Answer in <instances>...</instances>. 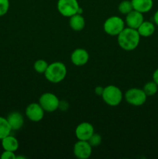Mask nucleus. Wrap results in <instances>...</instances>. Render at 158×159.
<instances>
[{"instance_id":"22","label":"nucleus","mask_w":158,"mask_h":159,"mask_svg":"<svg viewBox=\"0 0 158 159\" xmlns=\"http://www.w3.org/2000/svg\"><path fill=\"white\" fill-rule=\"evenodd\" d=\"M102 136H101L99 134L94 133L92 135H91V138L88 139V141L91 147L95 148L100 145L101 143H102Z\"/></svg>"},{"instance_id":"16","label":"nucleus","mask_w":158,"mask_h":159,"mask_svg":"<svg viewBox=\"0 0 158 159\" xmlns=\"http://www.w3.org/2000/svg\"><path fill=\"white\" fill-rule=\"evenodd\" d=\"M70 27L74 31H81L85 28V20L81 14L76 13L70 17L69 20Z\"/></svg>"},{"instance_id":"4","label":"nucleus","mask_w":158,"mask_h":159,"mask_svg":"<svg viewBox=\"0 0 158 159\" xmlns=\"http://www.w3.org/2000/svg\"><path fill=\"white\" fill-rule=\"evenodd\" d=\"M125 28V21L121 17L112 16L107 19L103 25V30L108 35L118 36Z\"/></svg>"},{"instance_id":"2","label":"nucleus","mask_w":158,"mask_h":159,"mask_svg":"<svg viewBox=\"0 0 158 159\" xmlns=\"http://www.w3.org/2000/svg\"><path fill=\"white\" fill-rule=\"evenodd\" d=\"M67 75V67L60 61L49 64L44 76L47 81L52 83H59L65 79Z\"/></svg>"},{"instance_id":"21","label":"nucleus","mask_w":158,"mask_h":159,"mask_svg":"<svg viewBox=\"0 0 158 159\" xmlns=\"http://www.w3.org/2000/svg\"><path fill=\"white\" fill-rule=\"evenodd\" d=\"M49 64L43 59H39L34 62L33 68L39 74H44Z\"/></svg>"},{"instance_id":"5","label":"nucleus","mask_w":158,"mask_h":159,"mask_svg":"<svg viewBox=\"0 0 158 159\" xmlns=\"http://www.w3.org/2000/svg\"><path fill=\"white\" fill-rule=\"evenodd\" d=\"M124 98L129 105L140 107L146 102L147 96L141 89L132 88L125 92Z\"/></svg>"},{"instance_id":"12","label":"nucleus","mask_w":158,"mask_h":159,"mask_svg":"<svg viewBox=\"0 0 158 159\" xmlns=\"http://www.w3.org/2000/svg\"><path fill=\"white\" fill-rule=\"evenodd\" d=\"M143 21L144 18L143 13L133 9L128 14H126L125 23L128 27L137 30Z\"/></svg>"},{"instance_id":"28","label":"nucleus","mask_w":158,"mask_h":159,"mask_svg":"<svg viewBox=\"0 0 158 159\" xmlns=\"http://www.w3.org/2000/svg\"><path fill=\"white\" fill-rule=\"evenodd\" d=\"M20 158L25 159V158H26V157H25V156H16V158H15V159H20Z\"/></svg>"},{"instance_id":"20","label":"nucleus","mask_w":158,"mask_h":159,"mask_svg":"<svg viewBox=\"0 0 158 159\" xmlns=\"http://www.w3.org/2000/svg\"><path fill=\"white\" fill-rule=\"evenodd\" d=\"M118 9H119V12L120 13L124 14V15L128 14L129 12L133 10V7L131 1H129V0H123V1H122L119 4Z\"/></svg>"},{"instance_id":"17","label":"nucleus","mask_w":158,"mask_h":159,"mask_svg":"<svg viewBox=\"0 0 158 159\" xmlns=\"http://www.w3.org/2000/svg\"><path fill=\"white\" fill-rule=\"evenodd\" d=\"M138 33L143 37H151L155 32V25L150 21H143L138 27Z\"/></svg>"},{"instance_id":"10","label":"nucleus","mask_w":158,"mask_h":159,"mask_svg":"<svg viewBox=\"0 0 158 159\" xmlns=\"http://www.w3.org/2000/svg\"><path fill=\"white\" fill-rule=\"evenodd\" d=\"M94 133V127L88 122L81 123L75 129L76 138L80 141H88Z\"/></svg>"},{"instance_id":"24","label":"nucleus","mask_w":158,"mask_h":159,"mask_svg":"<svg viewBox=\"0 0 158 159\" xmlns=\"http://www.w3.org/2000/svg\"><path fill=\"white\" fill-rule=\"evenodd\" d=\"M0 158L2 159H15L16 156L15 155V152H10V151H5L2 153Z\"/></svg>"},{"instance_id":"11","label":"nucleus","mask_w":158,"mask_h":159,"mask_svg":"<svg viewBox=\"0 0 158 159\" xmlns=\"http://www.w3.org/2000/svg\"><path fill=\"white\" fill-rule=\"evenodd\" d=\"M89 60V54L83 48H77L71 54V61L75 66H83Z\"/></svg>"},{"instance_id":"7","label":"nucleus","mask_w":158,"mask_h":159,"mask_svg":"<svg viewBox=\"0 0 158 159\" xmlns=\"http://www.w3.org/2000/svg\"><path fill=\"white\" fill-rule=\"evenodd\" d=\"M57 8L59 13L63 16L70 18L77 13L80 6L77 0H58Z\"/></svg>"},{"instance_id":"9","label":"nucleus","mask_w":158,"mask_h":159,"mask_svg":"<svg viewBox=\"0 0 158 159\" xmlns=\"http://www.w3.org/2000/svg\"><path fill=\"white\" fill-rule=\"evenodd\" d=\"M45 111L40 103L32 102L27 106L25 110V114L29 120L33 122H39L44 116Z\"/></svg>"},{"instance_id":"14","label":"nucleus","mask_w":158,"mask_h":159,"mask_svg":"<svg viewBox=\"0 0 158 159\" xmlns=\"http://www.w3.org/2000/svg\"><path fill=\"white\" fill-rule=\"evenodd\" d=\"M131 2L133 9L143 14L150 12L153 6V0H131Z\"/></svg>"},{"instance_id":"26","label":"nucleus","mask_w":158,"mask_h":159,"mask_svg":"<svg viewBox=\"0 0 158 159\" xmlns=\"http://www.w3.org/2000/svg\"><path fill=\"white\" fill-rule=\"evenodd\" d=\"M153 80L156 83V85H158V68L154 71L153 74Z\"/></svg>"},{"instance_id":"3","label":"nucleus","mask_w":158,"mask_h":159,"mask_svg":"<svg viewBox=\"0 0 158 159\" xmlns=\"http://www.w3.org/2000/svg\"><path fill=\"white\" fill-rule=\"evenodd\" d=\"M102 98L107 105L110 107H116L121 103L123 95L119 87L114 85H109L104 88Z\"/></svg>"},{"instance_id":"23","label":"nucleus","mask_w":158,"mask_h":159,"mask_svg":"<svg viewBox=\"0 0 158 159\" xmlns=\"http://www.w3.org/2000/svg\"><path fill=\"white\" fill-rule=\"evenodd\" d=\"M9 0H0V17L3 16L9 9Z\"/></svg>"},{"instance_id":"25","label":"nucleus","mask_w":158,"mask_h":159,"mask_svg":"<svg viewBox=\"0 0 158 159\" xmlns=\"http://www.w3.org/2000/svg\"><path fill=\"white\" fill-rule=\"evenodd\" d=\"M103 90H104L103 87L97 86L95 89H94V93H95V94L98 95V96H102V93H103Z\"/></svg>"},{"instance_id":"8","label":"nucleus","mask_w":158,"mask_h":159,"mask_svg":"<svg viewBox=\"0 0 158 159\" xmlns=\"http://www.w3.org/2000/svg\"><path fill=\"white\" fill-rule=\"evenodd\" d=\"M73 152L76 158L79 159H87L92 153V147L90 145L88 141H80L74 144Z\"/></svg>"},{"instance_id":"6","label":"nucleus","mask_w":158,"mask_h":159,"mask_svg":"<svg viewBox=\"0 0 158 159\" xmlns=\"http://www.w3.org/2000/svg\"><path fill=\"white\" fill-rule=\"evenodd\" d=\"M60 102L58 97L51 93H45L40 96L39 103L45 112L52 113L59 108Z\"/></svg>"},{"instance_id":"19","label":"nucleus","mask_w":158,"mask_h":159,"mask_svg":"<svg viewBox=\"0 0 158 159\" xmlns=\"http://www.w3.org/2000/svg\"><path fill=\"white\" fill-rule=\"evenodd\" d=\"M143 90L144 93H146L147 96H153L157 93L158 91V85H156V82L154 81H151V82H148L144 85Z\"/></svg>"},{"instance_id":"1","label":"nucleus","mask_w":158,"mask_h":159,"mask_svg":"<svg viewBox=\"0 0 158 159\" xmlns=\"http://www.w3.org/2000/svg\"><path fill=\"white\" fill-rule=\"evenodd\" d=\"M140 37L137 30L125 27L123 30L117 36L118 43L124 51H131L139 46Z\"/></svg>"},{"instance_id":"18","label":"nucleus","mask_w":158,"mask_h":159,"mask_svg":"<svg viewBox=\"0 0 158 159\" xmlns=\"http://www.w3.org/2000/svg\"><path fill=\"white\" fill-rule=\"evenodd\" d=\"M12 129L6 118L0 116V140L10 134Z\"/></svg>"},{"instance_id":"15","label":"nucleus","mask_w":158,"mask_h":159,"mask_svg":"<svg viewBox=\"0 0 158 159\" xmlns=\"http://www.w3.org/2000/svg\"><path fill=\"white\" fill-rule=\"evenodd\" d=\"M1 144L3 150L10 151L13 152H16L20 146L17 138L11 135V134L1 140Z\"/></svg>"},{"instance_id":"13","label":"nucleus","mask_w":158,"mask_h":159,"mask_svg":"<svg viewBox=\"0 0 158 159\" xmlns=\"http://www.w3.org/2000/svg\"><path fill=\"white\" fill-rule=\"evenodd\" d=\"M12 130H19L24 124V118L20 112L14 111L9 113L6 117Z\"/></svg>"},{"instance_id":"27","label":"nucleus","mask_w":158,"mask_h":159,"mask_svg":"<svg viewBox=\"0 0 158 159\" xmlns=\"http://www.w3.org/2000/svg\"><path fill=\"white\" fill-rule=\"evenodd\" d=\"M153 21H154V23L158 26V9L155 12L154 15H153Z\"/></svg>"}]
</instances>
